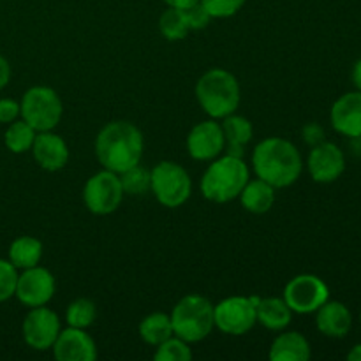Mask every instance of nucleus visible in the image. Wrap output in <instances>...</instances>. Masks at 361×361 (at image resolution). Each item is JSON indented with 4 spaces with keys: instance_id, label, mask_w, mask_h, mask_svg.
Returning a JSON list of instances; mask_svg holds the SVG:
<instances>
[{
    "instance_id": "nucleus-1",
    "label": "nucleus",
    "mask_w": 361,
    "mask_h": 361,
    "mask_svg": "<svg viewBox=\"0 0 361 361\" xmlns=\"http://www.w3.org/2000/svg\"><path fill=\"white\" fill-rule=\"evenodd\" d=\"M143 148L145 141L141 130L126 120L106 123L95 137V157L102 168L116 175L140 164Z\"/></svg>"
},
{
    "instance_id": "nucleus-2",
    "label": "nucleus",
    "mask_w": 361,
    "mask_h": 361,
    "mask_svg": "<svg viewBox=\"0 0 361 361\" xmlns=\"http://www.w3.org/2000/svg\"><path fill=\"white\" fill-rule=\"evenodd\" d=\"M252 168L257 178L264 180L275 189H284L300 178L303 159L291 141L271 136L256 145L252 152Z\"/></svg>"
},
{
    "instance_id": "nucleus-3",
    "label": "nucleus",
    "mask_w": 361,
    "mask_h": 361,
    "mask_svg": "<svg viewBox=\"0 0 361 361\" xmlns=\"http://www.w3.org/2000/svg\"><path fill=\"white\" fill-rule=\"evenodd\" d=\"M249 178V166L243 157L226 154L212 161L201 176L200 189L204 200L212 203H229L240 196Z\"/></svg>"
},
{
    "instance_id": "nucleus-4",
    "label": "nucleus",
    "mask_w": 361,
    "mask_h": 361,
    "mask_svg": "<svg viewBox=\"0 0 361 361\" xmlns=\"http://www.w3.org/2000/svg\"><path fill=\"white\" fill-rule=\"evenodd\" d=\"M240 83L226 69H210L197 80L196 99L210 118L222 120L240 106Z\"/></svg>"
},
{
    "instance_id": "nucleus-5",
    "label": "nucleus",
    "mask_w": 361,
    "mask_h": 361,
    "mask_svg": "<svg viewBox=\"0 0 361 361\" xmlns=\"http://www.w3.org/2000/svg\"><path fill=\"white\" fill-rule=\"evenodd\" d=\"M173 335L189 344L204 341L215 328L214 305L200 295H187L173 307L169 314Z\"/></svg>"
},
{
    "instance_id": "nucleus-6",
    "label": "nucleus",
    "mask_w": 361,
    "mask_h": 361,
    "mask_svg": "<svg viewBox=\"0 0 361 361\" xmlns=\"http://www.w3.org/2000/svg\"><path fill=\"white\" fill-rule=\"evenodd\" d=\"M150 190L162 207L178 208L189 201L192 182L182 166L162 161L150 171Z\"/></svg>"
},
{
    "instance_id": "nucleus-7",
    "label": "nucleus",
    "mask_w": 361,
    "mask_h": 361,
    "mask_svg": "<svg viewBox=\"0 0 361 361\" xmlns=\"http://www.w3.org/2000/svg\"><path fill=\"white\" fill-rule=\"evenodd\" d=\"M62 101L49 87H32L23 94L20 102V115L37 133L53 130L62 118Z\"/></svg>"
},
{
    "instance_id": "nucleus-8",
    "label": "nucleus",
    "mask_w": 361,
    "mask_h": 361,
    "mask_svg": "<svg viewBox=\"0 0 361 361\" xmlns=\"http://www.w3.org/2000/svg\"><path fill=\"white\" fill-rule=\"evenodd\" d=\"M259 296H229L214 305L215 328L226 335H245L257 323L256 305Z\"/></svg>"
},
{
    "instance_id": "nucleus-9",
    "label": "nucleus",
    "mask_w": 361,
    "mask_h": 361,
    "mask_svg": "<svg viewBox=\"0 0 361 361\" xmlns=\"http://www.w3.org/2000/svg\"><path fill=\"white\" fill-rule=\"evenodd\" d=\"M123 189L120 176L109 169L95 173L87 180L83 189V201L88 212L94 215H109L120 207Z\"/></svg>"
},
{
    "instance_id": "nucleus-10",
    "label": "nucleus",
    "mask_w": 361,
    "mask_h": 361,
    "mask_svg": "<svg viewBox=\"0 0 361 361\" xmlns=\"http://www.w3.org/2000/svg\"><path fill=\"white\" fill-rule=\"evenodd\" d=\"M282 298L295 314H314L330 300V289L317 275L302 274L286 284Z\"/></svg>"
},
{
    "instance_id": "nucleus-11",
    "label": "nucleus",
    "mask_w": 361,
    "mask_h": 361,
    "mask_svg": "<svg viewBox=\"0 0 361 361\" xmlns=\"http://www.w3.org/2000/svg\"><path fill=\"white\" fill-rule=\"evenodd\" d=\"M55 289L56 284L51 271L37 264V267L27 268L23 270V274L18 275L14 296L25 307L34 309V307L48 305L49 300L55 295Z\"/></svg>"
},
{
    "instance_id": "nucleus-12",
    "label": "nucleus",
    "mask_w": 361,
    "mask_h": 361,
    "mask_svg": "<svg viewBox=\"0 0 361 361\" xmlns=\"http://www.w3.org/2000/svg\"><path fill=\"white\" fill-rule=\"evenodd\" d=\"M21 330L28 348L35 351H48L53 348L60 334V319L46 305L34 307L25 317Z\"/></svg>"
},
{
    "instance_id": "nucleus-13",
    "label": "nucleus",
    "mask_w": 361,
    "mask_h": 361,
    "mask_svg": "<svg viewBox=\"0 0 361 361\" xmlns=\"http://www.w3.org/2000/svg\"><path fill=\"white\" fill-rule=\"evenodd\" d=\"M307 169L316 183H334L344 175L345 155L341 147L331 141H323L310 150Z\"/></svg>"
},
{
    "instance_id": "nucleus-14",
    "label": "nucleus",
    "mask_w": 361,
    "mask_h": 361,
    "mask_svg": "<svg viewBox=\"0 0 361 361\" xmlns=\"http://www.w3.org/2000/svg\"><path fill=\"white\" fill-rule=\"evenodd\" d=\"M224 130L215 118L200 122L187 136V152L194 161H214L224 152Z\"/></svg>"
},
{
    "instance_id": "nucleus-15",
    "label": "nucleus",
    "mask_w": 361,
    "mask_h": 361,
    "mask_svg": "<svg viewBox=\"0 0 361 361\" xmlns=\"http://www.w3.org/2000/svg\"><path fill=\"white\" fill-rule=\"evenodd\" d=\"M51 349L59 361H94L97 358L94 338L81 328L69 326L60 330Z\"/></svg>"
},
{
    "instance_id": "nucleus-16",
    "label": "nucleus",
    "mask_w": 361,
    "mask_h": 361,
    "mask_svg": "<svg viewBox=\"0 0 361 361\" xmlns=\"http://www.w3.org/2000/svg\"><path fill=\"white\" fill-rule=\"evenodd\" d=\"M331 127L351 140L361 137V92H348L334 102L330 109Z\"/></svg>"
},
{
    "instance_id": "nucleus-17",
    "label": "nucleus",
    "mask_w": 361,
    "mask_h": 361,
    "mask_svg": "<svg viewBox=\"0 0 361 361\" xmlns=\"http://www.w3.org/2000/svg\"><path fill=\"white\" fill-rule=\"evenodd\" d=\"M32 155L39 168L44 171H60L69 161V148L62 136L44 130V133L35 134L34 145H32Z\"/></svg>"
},
{
    "instance_id": "nucleus-18",
    "label": "nucleus",
    "mask_w": 361,
    "mask_h": 361,
    "mask_svg": "<svg viewBox=\"0 0 361 361\" xmlns=\"http://www.w3.org/2000/svg\"><path fill=\"white\" fill-rule=\"evenodd\" d=\"M316 326L328 338H344L353 328V314L342 302L328 300L316 310Z\"/></svg>"
},
{
    "instance_id": "nucleus-19",
    "label": "nucleus",
    "mask_w": 361,
    "mask_h": 361,
    "mask_svg": "<svg viewBox=\"0 0 361 361\" xmlns=\"http://www.w3.org/2000/svg\"><path fill=\"white\" fill-rule=\"evenodd\" d=\"M310 356L309 341L300 331H286L275 337L268 353L271 361H309Z\"/></svg>"
},
{
    "instance_id": "nucleus-20",
    "label": "nucleus",
    "mask_w": 361,
    "mask_h": 361,
    "mask_svg": "<svg viewBox=\"0 0 361 361\" xmlns=\"http://www.w3.org/2000/svg\"><path fill=\"white\" fill-rule=\"evenodd\" d=\"M221 126L226 137V154L235 155V157H243L247 143L252 140V123L245 116L231 113V115L222 118Z\"/></svg>"
},
{
    "instance_id": "nucleus-21",
    "label": "nucleus",
    "mask_w": 361,
    "mask_h": 361,
    "mask_svg": "<svg viewBox=\"0 0 361 361\" xmlns=\"http://www.w3.org/2000/svg\"><path fill=\"white\" fill-rule=\"evenodd\" d=\"M256 319L267 330L282 331L291 324L293 310L284 298H259L256 305Z\"/></svg>"
},
{
    "instance_id": "nucleus-22",
    "label": "nucleus",
    "mask_w": 361,
    "mask_h": 361,
    "mask_svg": "<svg viewBox=\"0 0 361 361\" xmlns=\"http://www.w3.org/2000/svg\"><path fill=\"white\" fill-rule=\"evenodd\" d=\"M238 197L242 207L250 214H267L275 203V187H271L270 183L261 178H249Z\"/></svg>"
},
{
    "instance_id": "nucleus-23",
    "label": "nucleus",
    "mask_w": 361,
    "mask_h": 361,
    "mask_svg": "<svg viewBox=\"0 0 361 361\" xmlns=\"http://www.w3.org/2000/svg\"><path fill=\"white\" fill-rule=\"evenodd\" d=\"M42 257V243L34 236H20L9 247V261L16 270L37 267Z\"/></svg>"
},
{
    "instance_id": "nucleus-24",
    "label": "nucleus",
    "mask_w": 361,
    "mask_h": 361,
    "mask_svg": "<svg viewBox=\"0 0 361 361\" xmlns=\"http://www.w3.org/2000/svg\"><path fill=\"white\" fill-rule=\"evenodd\" d=\"M137 330H140V337L145 344L157 348L159 344L173 337L171 317L164 312L148 314L140 323Z\"/></svg>"
},
{
    "instance_id": "nucleus-25",
    "label": "nucleus",
    "mask_w": 361,
    "mask_h": 361,
    "mask_svg": "<svg viewBox=\"0 0 361 361\" xmlns=\"http://www.w3.org/2000/svg\"><path fill=\"white\" fill-rule=\"evenodd\" d=\"M35 134H37V130L28 126L23 118L14 120L9 123L6 134H4V143H6L7 150L13 152V154H25V152L32 150Z\"/></svg>"
},
{
    "instance_id": "nucleus-26",
    "label": "nucleus",
    "mask_w": 361,
    "mask_h": 361,
    "mask_svg": "<svg viewBox=\"0 0 361 361\" xmlns=\"http://www.w3.org/2000/svg\"><path fill=\"white\" fill-rule=\"evenodd\" d=\"M159 30H161L162 37L168 41H182L187 37L190 32L189 21H187L185 11L176 9V7H169L159 18Z\"/></svg>"
},
{
    "instance_id": "nucleus-27",
    "label": "nucleus",
    "mask_w": 361,
    "mask_h": 361,
    "mask_svg": "<svg viewBox=\"0 0 361 361\" xmlns=\"http://www.w3.org/2000/svg\"><path fill=\"white\" fill-rule=\"evenodd\" d=\"M95 316H97L95 303L88 298L74 300L66 310L67 324L73 328H81V330H87L88 326H92L95 321Z\"/></svg>"
},
{
    "instance_id": "nucleus-28",
    "label": "nucleus",
    "mask_w": 361,
    "mask_h": 361,
    "mask_svg": "<svg viewBox=\"0 0 361 361\" xmlns=\"http://www.w3.org/2000/svg\"><path fill=\"white\" fill-rule=\"evenodd\" d=\"M118 176L123 194H129V196H145L150 190V171L145 169L143 166H133L127 171L120 173Z\"/></svg>"
},
{
    "instance_id": "nucleus-29",
    "label": "nucleus",
    "mask_w": 361,
    "mask_h": 361,
    "mask_svg": "<svg viewBox=\"0 0 361 361\" xmlns=\"http://www.w3.org/2000/svg\"><path fill=\"white\" fill-rule=\"evenodd\" d=\"M154 358L155 361H189L192 358V351L189 348V342L178 337H169L168 341L157 345Z\"/></svg>"
},
{
    "instance_id": "nucleus-30",
    "label": "nucleus",
    "mask_w": 361,
    "mask_h": 361,
    "mask_svg": "<svg viewBox=\"0 0 361 361\" xmlns=\"http://www.w3.org/2000/svg\"><path fill=\"white\" fill-rule=\"evenodd\" d=\"M212 18L235 16L247 0H200Z\"/></svg>"
},
{
    "instance_id": "nucleus-31",
    "label": "nucleus",
    "mask_w": 361,
    "mask_h": 361,
    "mask_svg": "<svg viewBox=\"0 0 361 361\" xmlns=\"http://www.w3.org/2000/svg\"><path fill=\"white\" fill-rule=\"evenodd\" d=\"M18 282V271L11 261L0 259V303L14 296Z\"/></svg>"
},
{
    "instance_id": "nucleus-32",
    "label": "nucleus",
    "mask_w": 361,
    "mask_h": 361,
    "mask_svg": "<svg viewBox=\"0 0 361 361\" xmlns=\"http://www.w3.org/2000/svg\"><path fill=\"white\" fill-rule=\"evenodd\" d=\"M183 11H185V16H187V21H189L190 30H203V28H207L208 25H210L212 16L208 14V11L201 6V2L194 4V6L187 7V9Z\"/></svg>"
},
{
    "instance_id": "nucleus-33",
    "label": "nucleus",
    "mask_w": 361,
    "mask_h": 361,
    "mask_svg": "<svg viewBox=\"0 0 361 361\" xmlns=\"http://www.w3.org/2000/svg\"><path fill=\"white\" fill-rule=\"evenodd\" d=\"M20 116V102L14 99H0V123H11Z\"/></svg>"
},
{
    "instance_id": "nucleus-34",
    "label": "nucleus",
    "mask_w": 361,
    "mask_h": 361,
    "mask_svg": "<svg viewBox=\"0 0 361 361\" xmlns=\"http://www.w3.org/2000/svg\"><path fill=\"white\" fill-rule=\"evenodd\" d=\"M302 136H303V141H305L307 145H310V147H316V145L323 143L324 141V129L319 126V123L310 122L302 129Z\"/></svg>"
},
{
    "instance_id": "nucleus-35",
    "label": "nucleus",
    "mask_w": 361,
    "mask_h": 361,
    "mask_svg": "<svg viewBox=\"0 0 361 361\" xmlns=\"http://www.w3.org/2000/svg\"><path fill=\"white\" fill-rule=\"evenodd\" d=\"M11 80V66L2 55H0V90L9 83Z\"/></svg>"
},
{
    "instance_id": "nucleus-36",
    "label": "nucleus",
    "mask_w": 361,
    "mask_h": 361,
    "mask_svg": "<svg viewBox=\"0 0 361 361\" xmlns=\"http://www.w3.org/2000/svg\"><path fill=\"white\" fill-rule=\"evenodd\" d=\"M200 0H164V4L168 7H176V9H187V7L194 6Z\"/></svg>"
},
{
    "instance_id": "nucleus-37",
    "label": "nucleus",
    "mask_w": 361,
    "mask_h": 361,
    "mask_svg": "<svg viewBox=\"0 0 361 361\" xmlns=\"http://www.w3.org/2000/svg\"><path fill=\"white\" fill-rule=\"evenodd\" d=\"M351 78H353V83H355L356 90L361 92V59L356 60L355 66H353Z\"/></svg>"
},
{
    "instance_id": "nucleus-38",
    "label": "nucleus",
    "mask_w": 361,
    "mask_h": 361,
    "mask_svg": "<svg viewBox=\"0 0 361 361\" xmlns=\"http://www.w3.org/2000/svg\"><path fill=\"white\" fill-rule=\"evenodd\" d=\"M349 361H361V344H356L351 351L348 353Z\"/></svg>"
},
{
    "instance_id": "nucleus-39",
    "label": "nucleus",
    "mask_w": 361,
    "mask_h": 361,
    "mask_svg": "<svg viewBox=\"0 0 361 361\" xmlns=\"http://www.w3.org/2000/svg\"><path fill=\"white\" fill-rule=\"evenodd\" d=\"M360 324H361V312H360Z\"/></svg>"
},
{
    "instance_id": "nucleus-40",
    "label": "nucleus",
    "mask_w": 361,
    "mask_h": 361,
    "mask_svg": "<svg viewBox=\"0 0 361 361\" xmlns=\"http://www.w3.org/2000/svg\"><path fill=\"white\" fill-rule=\"evenodd\" d=\"M360 147H361V137H360Z\"/></svg>"
}]
</instances>
